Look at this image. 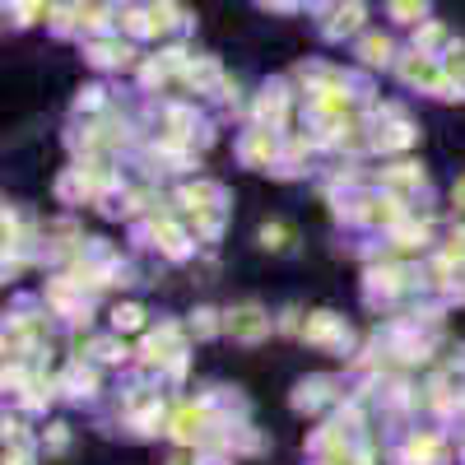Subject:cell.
Returning <instances> with one entry per match:
<instances>
[]
</instances>
